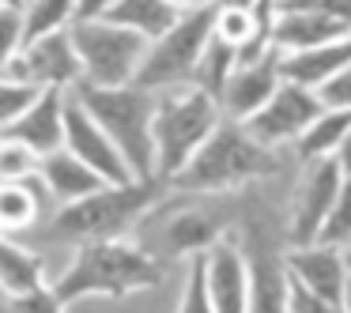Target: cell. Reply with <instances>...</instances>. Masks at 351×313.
<instances>
[{
  "label": "cell",
  "instance_id": "cell-34",
  "mask_svg": "<svg viewBox=\"0 0 351 313\" xmlns=\"http://www.w3.org/2000/svg\"><path fill=\"white\" fill-rule=\"evenodd\" d=\"M317 95H321V106H325V110H340V114H351V68L340 72L332 84H325Z\"/></svg>",
  "mask_w": 351,
  "mask_h": 313
},
{
  "label": "cell",
  "instance_id": "cell-28",
  "mask_svg": "<svg viewBox=\"0 0 351 313\" xmlns=\"http://www.w3.org/2000/svg\"><path fill=\"white\" fill-rule=\"evenodd\" d=\"M42 87L34 84H16V79H0V129L16 125L23 114H31L34 102L42 99Z\"/></svg>",
  "mask_w": 351,
  "mask_h": 313
},
{
  "label": "cell",
  "instance_id": "cell-21",
  "mask_svg": "<svg viewBox=\"0 0 351 313\" xmlns=\"http://www.w3.org/2000/svg\"><path fill=\"white\" fill-rule=\"evenodd\" d=\"M42 287H53L46 279V257L4 234V242H0V290H4V298H23Z\"/></svg>",
  "mask_w": 351,
  "mask_h": 313
},
{
  "label": "cell",
  "instance_id": "cell-5",
  "mask_svg": "<svg viewBox=\"0 0 351 313\" xmlns=\"http://www.w3.org/2000/svg\"><path fill=\"white\" fill-rule=\"evenodd\" d=\"M227 121L215 95L204 87H178L159 95V114H155V147H159V177L174 181L193 155L215 136V129Z\"/></svg>",
  "mask_w": 351,
  "mask_h": 313
},
{
  "label": "cell",
  "instance_id": "cell-37",
  "mask_svg": "<svg viewBox=\"0 0 351 313\" xmlns=\"http://www.w3.org/2000/svg\"><path fill=\"white\" fill-rule=\"evenodd\" d=\"M336 162L343 166V174H351V129H348V136H343L340 151H336Z\"/></svg>",
  "mask_w": 351,
  "mask_h": 313
},
{
  "label": "cell",
  "instance_id": "cell-11",
  "mask_svg": "<svg viewBox=\"0 0 351 313\" xmlns=\"http://www.w3.org/2000/svg\"><path fill=\"white\" fill-rule=\"evenodd\" d=\"M321 114H325V106H321V95L317 91L283 79V87L276 91V99L268 102L253 121H245V129H250L265 147H272V151H276V147H283V144H298L302 132L310 129Z\"/></svg>",
  "mask_w": 351,
  "mask_h": 313
},
{
  "label": "cell",
  "instance_id": "cell-15",
  "mask_svg": "<svg viewBox=\"0 0 351 313\" xmlns=\"http://www.w3.org/2000/svg\"><path fill=\"white\" fill-rule=\"evenodd\" d=\"M283 87V53H268L265 61L257 64H238V72L230 76L227 91H223L219 106H223V117L227 121H253L268 102L276 99V91Z\"/></svg>",
  "mask_w": 351,
  "mask_h": 313
},
{
  "label": "cell",
  "instance_id": "cell-13",
  "mask_svg": "<svg viewBox=\"0 0 351 313\" xmlns=\"http://www.w3.org/2000/svg\"><path fill=\"white\" fill-rule=\"evenodd\" d=\"M64 125H69V140H64V147H69L72 155H80V159H84L106 185H132V181H140V177L132 174L129 159L121 155V147L106 136V129H102V125L95 121V117L87 114L72 95H69V114H64Z\"/></svg>",
  "mask_w": 351,
  "mask_h": 313
},
{
  "label": "cell",
  "instance_id": "cell-36",
  "mask_svg": "<svg viewBox=\"0 0 351 313\" xmlns=\"http://www.w3.org/2000/svg\"><path fill=\"white\" fill-rule=\"evenodd\" d=\"M178 8L185 12V16H193V12H208V8H219L223 0H174Z\"/></svg>",
  "mask_w": 351,
  "mask_h": 313
},
{
  "label": "cell",
  "instance_id": "cell-10",
  "mask_svg": "<svg viewBox=\"0 0 351 313\" xmlns=\"http://www.w3.org/2000/svg\"><path fill=\"white\" fill-rule=\"evenodd\" d=\"M0 79H16V84H34L42 91H76L84 84V64H80L72 31L49 34L12 61H0Z\"/></svg>",
  "mask_w": 351,
  "mask_h": 313
},
{
  "label": "cell",
  "instance_id": "cell-24",
  "mask_svg": "<svg viewBox=\"0 0 351 313\" xmlns=\"http://www.w3.org/2000/svg\"><path fill=\"white\" fill-rule=\"evenodd\" d=\"M27 19V46L49 34L72 31L80 23V0H34L31 8L23 12Z\"/></svg>",
  "mask_w": 351,
  "mask_h": 313
},
{
  "label": "cell",
  "instance_id": "cell-18",
  "mask_svg": "<svg viewBox=\"0 0 351 313\" xmlns=\"http://www.w3.org/2000/svg\"><path fill=\"white\" fill-rule=\"evenodd\" d=\"M38 181L46 185V192L61 208L80 204V200H87V197L106 189V181H102L80 155H72L69 147H61V151L46 155V159L38 162Z\"/></svg>",
  "mask_w": 351,
  "mask_h": 313
},
{
  "label": "cell",
  "instance_id": "cell-29",
  "mask_svg": "<svg viewBox=\"0 0 351 313\" xmlns=\"http://www.w3.org/2000/svg\"><path fill=\"white\" fill-rule=\"evenodd\" d=\"M321 245H336V249H348L351 245V174L343 177V189L332 204V215H328L325 230L317 238Z\"/></svg>",
  "mask_w": 351,
  "mask_h": 313
},
{
  "label": "cell",
  "instance_id": "cell-26",
  "mask_svg": "<svg viewBox=\"0 0 351 313\" xmlns=\"http://www.w3.org/2000/svg\"><path fill=\"white\" fill-rule=\"evenodd\" d=\"M234 72H238V49L227 46L223 38H215V31H212V42H208L204 64H200V76H197V87H204L208 95L223 99V91H227Z\"/></svg>",
  "mask_w": 351,
  "mask_h": 313
},
{
  "label": "cell",
  "instance_id": "cell-19",
  "mask_svg": "<svg viewBox=\"0 0 351 313\" xmlns=\"http://www.w3.org/2000/svg\"><path fill=\"white\" fill-rule=\"evenodd\" d=\"M340 38H351V23H340L332 16H313V12H280L272 34L280 53H306V49L328 46Z\"/></svg>",
  "mask_w": 351,
  "mask_h": 313
},
{
  "label": "cell",
  "instance_id": "cell-4",
  "mask_svg": "<svg viewBox=\"0 0 351 313\" xmlns=\"http://www.w3.org/2000/svg\"><path fill=\"white\" fill-rule=\"evenodd\" d=\"M72 99L106 129V136L121 147L132 174L140 181L159 177V147H155V114H159V95L144 87H91L80 84Z\"/></svg>",
  "mask_w": 351,
  "mask_h": 313
},
{
  "label": "cell",
  "instance_id": "cell-17",
  "mask_svg": "<svg viewBox=\"0 0 351 313\" xmlns=\"http://www.w3.org/2000/svg\"><path fill=\"white\" fill-rule=\"evenodd\" d=\"M64 114H69V91H46L34 102L31 114H23L16 125H8V129H0V140L23 144V147H31L38 159H46V155L61 151L64 140H69Z\"/></svg>",
  "mask_w": 351,
  "mask_h": 313
},
{
  "label": "cell",
  "instance_id": "cell-40",
  "mask_svg": "<svg viewBox=\"0 0 351 313\" xmlns=\"http://www.w3.org/2000/svg\"><path fill=\"white\" fill-rule=\"evenodd\" d=\"M23 4H27V8H31V4H34V0H23Z\"/></svg>",
  "mask_w": 351,
  "mask_h": 313
},
{
  "label": "cell",
  "instance_id": "cell-6",
  "mask_svg": "<svg viewBox=\"0 0 351 313\" xmlns=\"http://www.w3.org/2000/svg\"><path fill=\"white\" fill-rule=\"evenodd\" d=\"M80 64H84V84L91 87H129L136 84L140 68L147 61L152 42L144 34L117 27L110 19H91V23L72 27Z\"/></svg>",
  "mask_w": 351,
  "mask_h": 313
},
{
  "label": "cell",
  "instance_id": "cell-33",
  "mask_svg": "<svg viewBox=\"0 0 351 313\" xmlns=\"http://www.w3.org/2000/svg\"><path fill=\"white\" fill-rule=\"evenodd\" d=\"M287 313H343V305L328 302V298L306 290L302 283L291 279V295H287Z\"/></svg>",
  "mask_w": 351,
  "mask_h": 313
},
{
  "label": "cell",
  "instance_id": "cell-27",
  "mask_svg": "<svg viewBox=\"0 0 351 313\" xmlns=\"http://www.w3.org/2000/svg\"><path fill=\"white\" fill-rule=\"evenodd\" d=\"M174 313H215V302L208 295V275H204V257L185 264V279H182V295H178V310Z\"/></svg>",
  "mask_w": 351,
  "mask_h": 313
},
{
  "label": "cell",
  "instance_id": "cell-32",
  "mask_svg": "<svg viewBox=\"0 0 351 313\" xmlns=\"http://www.w3.org/2000/svg\"><path fill=\"white\" fill-rule=\"evenodd\" d=\"M280 12H313V16H332L340 23H351V0H280Z\"/></svg>",
  "mask_w": 351,
  "mask_h": 313
},
{
  "label": "cell",
  "instance_id": "cell-9",
  "mask_svg": "<svg viewBox=\"0 0 351 313\" xmlns=\"http://www.w3.org/2000/svg\"><path fill=\"white\" fill-rule=\"evenodd\" d=\"M343 166L336 159H317L302 162L298 170L295 192H291V215H287V249L298 245H313L325 230L332 204L343 189Z\"/></svg>",
  "mask_w": 351,
  "mask_h": 313
},
{
  "label": "cell",
  "instance_id": "cell-39",
  "mask_svg": "<svg viewBox=\"0 0 351 313\" xmlns=\"http://www.w3.org/2000/svg\"><path fill=\"white\" fill-rule=\"evenodd\" d=\"M343 253H348V264H351V245H348V249H343Z\"/></svg>",
  "mask_w": 351,
  "mask_h": 313
},
{
  "label": "cell",
  "instance_id": "cell-3",
  "mask_svg": "<svg viewBox=\"0 0 351 313\" xmlns=\"http://www.w3.org/2000/svg\"><path fill=\"white\" fill-rule=\"evenodd\" d=\"M167 192L170 185L162 177L132 181V185H106L102 192L80 200V204L57 208L46 234L53 242H69V245L117 242V238H129L132 227L167 200Z\"/></svg>",
  "mask_w": 351,
  "mask_h": 313
},
{
  "label": "cell",
  "instance_id": "cell-38",
  "mask_svg": "<svg viewBox=\"0 0 351 313\" xmlns=\"http://www.w3.org/2000/svg\"><path fill=\"white\" fill-rule=\"evenodd\" d=\"M343 313H351V290H348V298H343Z\"/></svg>",
  "mask_w": 351,
  "mask_h": 313
},
{
  "label": "cell",
  "instance_id": "cell-2",
  "mask_svg": "<svg viewBox=\"0 0 351 313\" xmlns=\"http://www.w3.org/2000/svg\"><path fill=\"white\" fill-rule=\"evenodd\" d=\"M283 170L280 151L265 147L245 125L223 121L215 136L193 155V162L174 177L170 192L182 197H219V192L250 189L257 181H268Z\"/></svg>",
  "mask_w": 351,
  "mask_h": 313
},
{
  "label": "cell",
  "instance_id": "cell-14",
  "mask_svg": "<svg viewBox=\"0 0 351 313\" xmlns=\"http://www.w3.org/2000/svg\"><path fill=\"white\" fill-rule=\"evenodd\" d=\"M204 275H208V295L215 302V313H250L253 275L234 230L204 257Z\"/></svg>",
  "mask_w": 351,
  "mask_h": 313
},
{
  "label": "cell",
  "instance_id": "cell-22",
  "mask_svg": "<svg viewBox=\"0 0 351 313\" xmlns=\"http://www.w3.org/2000/svg\"><path fill=\"white\" fill-rule=\"evenodd\" d=\"M106 19L117 27H129V31L144 34L147 42H159L162 34H170L182 23L185 12L178 8L174 0H121Z\"/></svg>",
  "mask_w": 351,
  "mask_h": 313
},
{
  "label": "cell",
  "instance_id": "cell-7",
  "mask_svg": "<svg viewBox=\"0 0 351 313\" xmlns=\"http://www.w3.org/2000/svg\"><path fill=\"white\" fill-rule=\"evenodd\" d=\"M215 31V8L208 12H193L170 34H162L159 42H152L147 61L136 76V87L144 91H178V87H197L200 64H204L208 42Z\"/></svg>",
  "mask_w": 351,
  "mask_h": 313
},
{
  "label": "cell",
  "instance_id": "cell-23",
  "mask_svg": "<svg viewBox=\"0 0 351 313\" xmlns=\"http://www.w3.org/2000/svg\"><path fill=\"white\" fill-rule=\"evenodd\" d=\"M351 129V114H340V110H325L310 129L302 132V140L295 144L298 162H317V159H336L343 136Z\"/></svg>",
  "mask_w": 351,
  "mask_h": 313
},
{
  "label": "cell",
  "instance_id": "cell-20",
  "mask_svg": "<svg viewBox=\"0 0 351 313\" xmlns=\"http://www.w3.org/2000/svg\"><path fill=\"white\" fill-rule=\"evenodd\" d=\"M348 68H351V38L328 42V46L306 49V53H283V79L310 87V91H321Z\"/></svg>",
  "mask_w": 351,
  "mask_h": 313
},
{
  "label": "cell",
  "instance_id": "cell-1",
  "mask_svg": "<svg viewBox=\"0 0 351 313\" xmlns=\"http://www.w3.org/2000/svg\"><path fill=\"white\" fill-rule=\"evenodd\" d=\"M155 287H162V260L132 238L76 245L69 268L53 279V290L64 305L80 302V298L121 302V298L144 295Z\"/></svg>",
  "mask_w": 351,
  "mask_h": 313
},
{
  "label": "cell",
  "instance_id": "cell-30",
  "mask_svg": "<svg viewBox=\"0 0 351 313\" xmlns=\"http://www.w3.org/2000/svg\"><path fill=\"white\" fill-rule=\"evenodd\" d=\"M38 155L23 144H12V140H0V185L4 181H27V177H38Z\"/></svg>",
  "mask_w": 351,
  "mask_h": 313
},
{
  "label": "cell",
  "instance_id": "cell-25",
  "mask_svg": "<svg viewBox=\"0 0 351 313\" xmlns=\"http://www.w3.org/2000/svg\"><path fill=\"white\" fill-rule=\"evenodd\" d=\"M38 219V192L31 181H4L0 185V230L16 238L19 230L34 227Z\"/></svg>",
  "mask_w": 351,
  "mask_h": 313
},
{
  "label": "cell",
  "instance_id": "cell-35",
  "mask_svg": "<svg viewBox=\"0 0 351 313\" xmlns=\"http://www.w3.org/2000/svg\"><path fill=\"white\" fill-rule=\"evenodd\" d=\"M121 0H80V23H91V19H106Z\"/></svg>",
  "mask_w": 351,
  "mask_h": 313
},
{
  "label": "cell",
  "instance_id": "cell-12",
  "mask_svg": "<svg viewBox=\"0 0 351 313\" xmlns=\"http://www.w3.org/2000/svg\"><path fill=\"white\" fill-rule=\"evenodd\" d=\"M234 227V215L230 212H215V208H178L162 219L159 227V245L162 257L174 260H197L208 257L223 238Z\"/></svg>",
  "mask_w": 351,
  "mask_h": 313
},
{
  "label": "cell",
  "instance_id": "cell-8",
  "mask_svg": "<svg viewBox=\"0 0 351 313\" xmlns=\"http://www.w3.org/2000/svg\"><path fill=\"white\" fill-rule=\"evenodd\" d=\"M234 227L253 275L250 313H287V295H291L287 245H280V238L272 234V223L257 208H245V215H238Z\"/></svg>",
  "mask_w": 351,
  "mask_h": 313
},
{
  "label": "cell",
  "instance_id": "cell-31",
  "mask_svg": "<svg viewBox=\"0 0 351 313\" xmlns=\"http://www.w3.org/2000/svg\"><path fill=\"white\" fill-rule=\"evenodd\" d=\"M69 305L57 298L53 287H42L34 295H23V298H8L4 302V313H64Z\"/></svg>",
  "mask_w": 351,
  "mask_h": 313
},
{
  "label": "cell",
  "instance_id": "cell-16",
  "mask_svg": "<svg viewBox=\"0 0 351 313\" xmlns=\"http://www.w3.org/2000/svg\"><path fill=\"white\" fill-rule=\"evenodd\" d=\"M287 272L295 283H302L306 290L328 298V302L343 305L351 290V264L348 253L336 249V245H298V249H287Z\"/></svg>",
  "mask_w": 351,
  "mask_h": 313
}]
</instances>
